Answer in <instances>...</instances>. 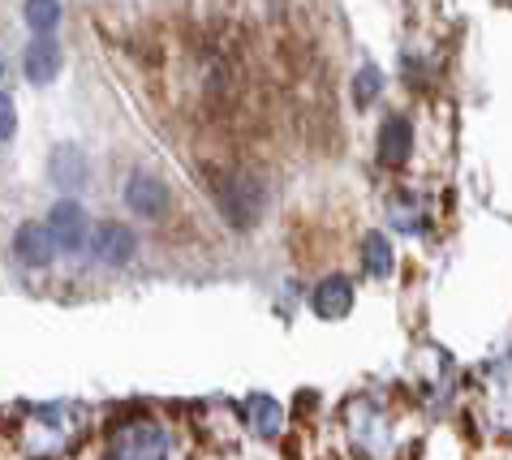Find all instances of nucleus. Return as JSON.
<instances>
[{
	"instance_id": "f257e3e1",
	"label": "nucleus",
	"mask_w": 512,
	"mask_h": 460,
	"mask_svg": "<svg viewBox=\"0 0 512 460\" xmlns=\"http://www.w3.org/2000/svg\"><path fill=\"white\" fill-rule=\"evenodd\" d=\"M345 430L362 456H388L396 448V430H392L388 409L371 396H358L345 405Z\"/></svg>"
},
{
	"instance_id": "f03ea898",
	"label": "nucleus",
	"mask_w": 512,
	"mask_h": 460,
	"mask_svg": "<svg viewBox=\"0 0 512 460\" xmlns=\"http://www.w3.org/2000/svg\"><path fill=\"white\" fill-rule=\"evenodd\" d=\"M168 430L155 418H125L108 439V460H168Z\"/></svg>"
},
{
	"instance_id": "7ed1b4c3",
	"label": "nucleus",
	"mask_w": 512,
	"mask_h": 460,
	"mask_svg": "<svg viewBox=\"0 0 512 460\" xmlns=\"http://www.w3.org/2000/svg\"><path fill=\"white\" fill-rule=\"evenodd\" d=\"M78 413L69 409V405H39L26 413V430H22V439H26V448L39 452V456H56V452H65L69 448V439H74V430H78Z\"/></svg>"
},
{
	"instance_id": "20e7f679",
	"label": "nucleus",
	"mask_w": 512,
	"mask_h": 460,
	"mask_svg": "<svg viewBox=\"0 0 512 460\" xmlns=\"http://www.w3.org/2000/svg\"><path fill=\"white\" fill-rule=\"evenodd\" d=\"M216 194H220L224 220H229L233 228H250L263 215V185L254 181L250 172H233V177H224L216 185Z\"/></svg>"
},
{
	"instance_id": "39448f33",
	"label": "nucleus",
	"mask_w": 512,
	"mask_h": 460,
	"mask_svg": "<svg viewBox=\"0 0 512 460\" xmlns=\"http://www.w3.org/2000/svg\"><path fill=\"white\" fill-rule=\"evenodd\" d=\"M48 233H52V241H56V250L82 254V250H87V233H91L87 211H82L74 198H61V203L48 211Z\"/></svg>"
},
{
	"instance_id": "423d86ee",
	"label": "nucleus",
	"mask_w": 512,
	"mask_h": 460,
	"mask_svg": "<svg viewBox=\"0 0 512 460\" xmlns=\"http://www.w3.org/2000/svg\"><path fill=\"white\" fill-rule=\"evenodd\" d=\"M48 172H52V181L61 185L65 194H78L82 185L91 181V164H87V151H82V147H74V142H61V147H52Z\"/></svg>"
},
{
	"instance_id": "0eeeda50",
	"label": "nucleus",
	"mask_w": 512,
	"mask_h": 460,
	"mask_svg": "<svg viewBox=\"0 0 512 460\" xmlns=\"http://www.w3.org/2000/svg\"><path fill=\"white\" fill-rule=\"evenodd\" d=\"M52 254H56V241L48 233V224H22L13 233V258L31 271H44L52 267Z\"/></svg>"
},
{
	"instance_id": "6e6552de",
	"label": "nucleus",
	"mask_w": 512,
	"mask_h": 460,
	"mask_svg": "<svg viewBox=\"0 0 512 460\" xmlns=\"http://www.w3.org/2000/svg\"><path fill=\"white\" fill-rule=\"evenodd\" d=\"M22 74L35 86H48L56 74H61V43H56L52 35H35L22 52Z\"/></svg>"
},
{
	"instance_id": "1a4fd4ad",
	"label": "nucleus",
	"mask_w": 512,
	"mask_h": 460,
	"mask_svg": "<svg viewBox=\"0 0 512 460\" xmlns=\"http://www.w3.org/2000/svg\"><path fill=\"white\" fill-rule=\"evenodd\" d=\"M125 203H130V211L142 215V220H155V215L168 211V185L160 177H151V172H138V177H130V185H125Z\"/></svg>"
},
{
	"instance_id": "9d476101",
	"label": "nucleus",
	"mask_w": 512,
	"mask_h": 460,
	"mask_svg": "<svg viewBox=\"0 0 512 460\" xmlns=\"http://www.w3.org/2000/svg\"><path fill=\"white\" fill-rule=\"evenodd\" d=\"M134 233L130 228H121V224H99L95 233H91V254L99 258V263H108V267H125L134 258Z\"/></svg>"
},
{
	"instance_id": "9b49d317",
	"label": "nucleus",
	"mask_w": 512,
	"mask_h": 460,
	"mask_svg": "<svg viewBox=\"0 0 512 460\" xmlns=\"http://www.w3.org/2000/svg\"><path fill=\"white\" fill-rule=\"evenodd\" d=\"M487 400H491L495 426L512 430V357H500L495 366H487Z\"/></svg>"
},
{
	"instance_id": "f8f14e48",
	"label": "nucleus",
	"mask_w": 512,
	"mask_h": 460,
	"mask_svg": "<svg viewBox=\"0 0 512 460\" xmlns=\"http://www.w3.org/2000/svg\"><path fill=\"white\" fill-rule=\"evenodd\" d=\"M409 151H414V125L405 117H388L379 129V164L396 168V164L409 160Z\"/></svg>"
},
{
	"instance_id": "ddd939ff",
	"label": "nucleus",
	"mask_w": 512,
	"mask_h": 460,
	"mask_svg": "<svg viewBox=\"0 0 512 460\" xmlns=\"http://www.w3.org/2000/svg\"><path fill=\"white\" fill-rule=\"evenodd\" d=\"M310 306H315L319 319H345L353 310V284L345 276H327L315 293H310Z\"/></svg>"
},
{
	"instance_id": "4468645a",
	"label": "nucleus",
	"mask_w": 512,
	"mask_h": 460,
	"mask_svg": "<svg viewBox=\"0 0 512 460\" xmlns=\"http://www.w3.org/2000/svg\"><path fill=\"white\" fill-rule=\"evenodd\" d=\"M241 413H246L250 435H259V439H276V435H280V426H284V409L276 405L272 396H250Z\"/></svg>"
},
{
	"instance_id": "2eb2a0df",
	"label": "nucleus",
	"mask_w": 512,
	"mask_h": 460,
	"mask_svg": "<svg viewBox=\"0 0 512 460\" xmlns=\"http://www.w3.org/2000/svg\"><path fill=\"white\" fill-rule=\"evenodd\" d=\"M388 220L396 224V233L418 237L422 228H426V207H422L409 190H392V194H388Z\"/></svg>"
},
{
	"instance_id": "dca6fc26",
	"label": "nucleus",
	"mask_w": 512,
	"mask_h": 460,
	"mask_svg": "<svg viewBox=\"0 0 512 460\" xmlns=\"http://www.w3.org/2000/svg\"><path fill=\"white\" fill-rule=\"evenodd\" d=\"M362 267L371 271L375 280H383L392 271V241L383 233H366L362 237Z\"/></svg>"
},
{
	"instance_id": "f3484780",
	"label": "nucleus",
	"mask_w": 512,
	"mask_h": 460,
	"mask_svg": "<svg viewBox=\"0 0 512 460\" xmlns=\"http://www.w3.org/2000/svg\"><path fill=\"white\" fill-rule=\"evenodd\" d=\"M26 26L35 35H52L56 22H61V0H26Z\"/></svg>"
},
{
	"instance_id": "a211bd4d",
	"label": "nucleus",
	"mask_w": 512,
	"mask_h": 460,
	"mask_svg": "<svg viewBox=\"0 0 512 460\" xmlns=\"http://www.w3.org/2000/svg\"><path fill=\"white\" fill-rule=\"evenodd\" d=\"M379 91H383V74H379V65L366 61V65L358 69V74H353V104H358V108L375 104Z\"/></svg>"
},
{
	"instance_id": "6ab92c4d",
	"label": "nucleus",
	"mask_w": 512,
	"mask_h": 460,
	"mask_svg": "<svg viewBox=\"0 0 512 460\" xmlns=\"http://www.w3.org/2000/svg\"><path fill=\"white\" fill-rule=\"evenodd\" d=\"M13 129H18V108H13V99L0 91V142L13 138Z\"/></svg>"
},
{
	"instance_id": "aec40b11",
	"label": "nucleus",
	"mask_w": 512,
	"mask_h": 460,
	"mask_svg": "<svg viewBox=\"0 0 512 460\" xmlns=\"http://www.w3.org/2000/svg\"><path fill=\"white\" fill-rule=\"evenodd\" d=\"M5 74H9V65H5V56H0V82H5Z\"/></svg>"
}]
</instances>
